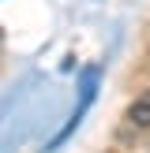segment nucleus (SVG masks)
Instances as JSON below:
<instances>
[{"label":"nucleus","mask_w":150,"mask_h":153,"mask_svg":"<svg viewBox=\"0 0 150 153\" xmlns=\"http://www.w3.org/2000/svg\"><path fill=\"white\" fill-rule=\"evenodd\" d=\"M128 123L139 127V131H150V90L142 97H135V105L128 108Z\"/></svg>","instance_id":"obj_1"}]
</instances>
